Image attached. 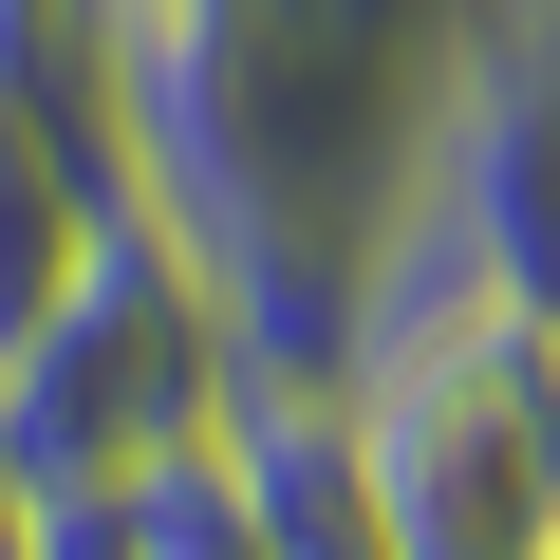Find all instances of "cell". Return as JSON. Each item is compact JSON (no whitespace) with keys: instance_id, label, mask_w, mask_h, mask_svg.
<instances>
[{"instance_id":"cell-2","label":"cell","mask_w":560,"mask_h":560,"mask_svg":"<svg viewBox=\"0 0 560 560\" xmlns=\"http://www.w3.org/2000/svg\"><path fill=\"white\" fill-rule=\"evenodd\" d=\"M337 411H355L393 560H541L560 541V337L504 318L486 280L374 243L355 318H337Z\"/></svg>"},{"instance_id":"cell-8","label":"cell","mask_w":560,"mask_h":560,"mask_svg":"<svg viewBox=\"0 0 560 560\" xmlns=\"http://www.w3.org/2000/svg\"><path fill=\"white\" fill-rule=\"evenodd\" d=\"M541 57H560V20H541Z\"/></svg>"},{"instance_id":"cell-6","label":"cell","mask_w":560,"mask_h":560,"mask_svg":"<svg viewBox=\"0 0 560 560\" xmlns=\"http://www.w3.org/2000/svg\"><path fill=\"white\" fill-rule=\"evenodd\" d=\"M224 467H243V504H261V560H393L337 374H224Z\"/></svg>"},{"instance_id":"cell-3","label":"cell","mask_w":560,"mask_h":560,"mask_svg":"<svg viewBox=\"0 0 560 560\" xmlns=\"http://www.w3.org/2000/svg\"><path fill=\"white\" fill-rule=\"evenodd\" d=\"M224 374L243 355L206 318V280L168 261V224H113L94 280L0 355V448H20V486H131L224 411Z\"/></svg>"},{"instance_id":"cell-9","label":"cell","mask_w":560,"mask_h":560,"mask_svg":"<svg viewBox=\"0 0 560 560\" xmlns=\"http://www.w3.org/2000/svg\"><path fill=\"white\" fill-rule=\"evenodd\" d=\"M541 560H560V541H541Z\"/></svg>"},{"instance_id":"cell-7","label":"cell","mask_w":560,"mask_h":560,"mask_svg":"<svg viewBox=\"0 0 560 560\" xmlns=\"http://www.w3.org/2000/svg\"><path fill=\"white\" fill-rule=\"evenodd\" d=\"M523 20H560V0H523Z\"/></svg>"},{"instance_id":"cell-5","label":"cell","mask_w":560,"mask_h":560,"mask_svg":"<svg viewBox=\"0 0 560 560\" xmlns=\"http://www.w3.org/2000/svg\"><path fill=\"white\" fill-rule=\"evenodd\" d=\"M113 224H150V206H131L113 94L75 57V0H0V355L94 280Z\"/></svg>"},{"instance_id":"cell-1","label":"cell","mask_w":560,"mask_h":560,"mask_svg":"<svg viewBox=\"0 0 560 560\" xmlns=\"http://www.w3.org/2000/svg\"><path fill=\"white\" fill-rule=\"evenodd\" d=\"M504 20L523 0H75L131 206L206 280L243 374H337L355 261H374L448 75Z\"/></svg>"},{"instance_id":"cell-4","label":"cell","mask_w":560,"mask_h":560,"mask_svg":"<svg viewBox=\"0 0 560 560\" xmlns=\"http://www.w3.org/2000/svg\"><path fill=\"white\" fill-rule=\"evenodd\" d=\"M374 243L486 280L504 318L560 337V57H541V20H504V38L448 75V113H430V150H411V187H393Z\"/></svg>"}]
</instances>
